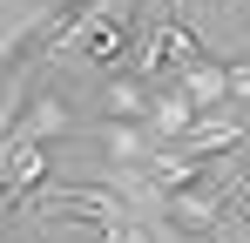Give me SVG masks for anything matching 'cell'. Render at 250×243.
I'll return each mask as SVG.
<instances>
[{
    "mask_svg": "<svg viewBox=\"0 0 250 243\" xmlns=\"http://www.w3.org/2000/svg\"><path fill=\"white\" fill-rule=\"evenodd\" d=\"M115 243H156V237H149L142 223H122V230H115Z\"/></svg>",
    "mask_w": 250,
    "mask_h": 243,
    "instance_id": "9",
    "label": "cell"
},
{
    "mask_svg": "<svg viewBox=\"0 0 250 243\" xmlns=\"http://www.w3.org/2000/svg\"><path fill=\"white\" fill-rule=\"evenodd\" d=\"M54 7H75V0H41V14H54Z\"/></svg>",
    "mask_w": 250,
    "mask_h": 243,
    "instance_id": "10",
    "label": "cell"
},
{
    "mask_svg": "<svg viewBox=\"0 0 250 243\" xmlns=\"http://www.w3.org/2000/svg\"><path fill=\"white\" fill-rule=\"evenodd\" d=\"M223 75H230V101L244 108V101H250V54H244V61H223Z\"/></svg>",
    "mask_w": 250,
    "mask_h": 243,
    "instance_id": "8",
    "label": "cell"
},
{
    "mask_svg": "<svg viewBox=\"0 0 250 243\" xmlns=\"http://www.w3.org/2000/svg\"><path fill=\"white\" fill-rule=\"evenodd\" d=\"M176 88L189 95V108H196V115H216V108L230 101V75H223V61H203V68H183V75H176Z\"/></svg>",
    "mask_w": 250,
    "mask_h": 243,
    "instance_id": "7",
    "label": "cell"
},
{
    "mask_svg": "<svg viewBox=\"0 0 250 243\" xmlns=\"http://www.w3.org/2000/svg\"><path fill=\"white\" fill-rule=\"evenodd\" d=\"M135 34H142V0H135V14H108V7H102V14H95L61 54H68L75 68L115 75V68H128V54H135ZM61 54H54V61H61Z\"/></svg>",
    "mask_w": 250,
    "mask_h": 243,
    "instance_id": "1",
    "label": "cell"
},
{
    "mask_svg": "<svg viewBox=\"0 0 250 243\" xmlns=\"http://www.w3.org/2000/svg\"><path fill=\"white\" fill-rule=\"evenodd\" d=\"M156 108V81H142L135 68H115V75L95 81V115L102 122H149Z\"/></svg>",
    "mask_w": 250,
    "mask_h": 243,
    "instance_id": "2",
    "label": "cell"
},
{
    "mask_svg": "<svg viewBox=\"0 0 250 243\" xmlns=\"http://www.w3.org/2000/svg\"><path fill=\"white\" fill-rule=\"evenodd\" d=\"M196 122L203 115L189 108V95H183L176 81H163V88H156V108H149V135H156V142H183Z\"/></svg>",
    "mask_w": 250,
    "mask_h": 243,
    "instance_id": "6",
    "label": "cell"
},
{
    "mask_svg": "<svg viewBox=\"0 0 250 243\" xmlns=\"http://www.w3.org/2000/svg\"><path fill=\"white\" fill-rule=\"evenodd\" d=\"M21 135H41V142H54V149H68V142L82 135V122H75V101H68L61 88L34 81V95H27V128H21Z\"/></svg>",
    "mask_w": 250,
    "mask_h": 243,
    "instance_id": "3",
    "label": "cell"
},
{
    "mask_svg": "<svg viewBox=\"0 0 250 243\" xmlns=\"http://www.w3.org/2000/svg\"><path fill=\"white\" fill-rule=\"evenodd\" d=\"M95 149H102V169H142L163 142L149 135V122H102Z\"/></svg>",
    "mask_w": 250,
    "mask_h": 243,
    "instance_id": "4",
    "label": "cell"
},
{
    "mask_svg": "<svg viewBox=\"0 0 250 243\" xmlns=\"http://www.w3.org/2000/svg\"><path fill=\"white\" fill-rule=\"evenodd\" d=\"M156 216H169V223H183L189 237H216L223 230V209H216V196L203 189H183V196H156Z\"/></svg>",
    "mask_w": 250,
    "mask_h": 243,
    "instance_id": "5",
    "label": "cell"
}]
</instances>
